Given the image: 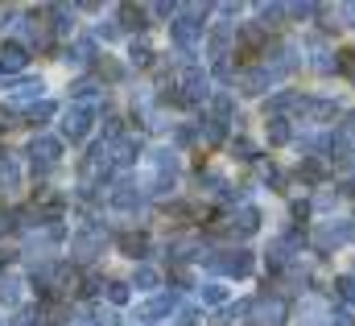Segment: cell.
Instances as JSON below:
<instances>
[{"mask_svg": "<svg viewBox=\"0 0 355 326\" xmlns=\"http://www.w3.org/2000/svg\"><path fill=\"white\" fill-rule=\"evenodd\" d=\"M103 248V228H87L83 236H75V244H71V252L79 256V260H91L95 252Z\"/></svg>", "mask_w": 355, "mask_h": 326, "instance_id": "obj_11", "label": "cell"}, {"mask_svg": "<svg viewBox=\"0 0 355 326\" xmlns=\"http://www.w3.org/2000/svg\"><path fill=\"white\" fill-rule=\"evenodd\" d=\"M0 186L4 190H17L21 186V165H17V157H4L0 162Z\"/></svg>", "mask_w": 355, "mask_h": 326, "instance_id": "obj_16", "label": "cell"}, {"mask_svg": "<svg viewBox=\"0 0 355 326\" xmlns=\"http://www.w3.org/2000/svg\"><path fill=\"white\" fill-rule=\"evenodd\" d=\"M25 37H29V46H46V42H50V37H46V25H42L37 17L25 21Z\"/></svg>", "mask_w": 355, "mask_h": 326, "instance_id": "obj_22", "label": "cell"}, {"mask_svg": "<svg viewBox=\"0 0 355 326\" xmlns=\"http://www.w3.org/2000/svg\"><path fill=\"white\" fill-rule=\"evenodd\" d=\"M289 137H293L289 132V120L285 116H272L268 120V145H289Z\"/></svg>", "mask_w": 355, "mask_h": 326, "instance_id": "obj_17", "label": "cell"}, {"mask_svg": "<svg viewBox=\"0 0 355 326\" xmlns=\"http://www.w3.org/2000/svg\"><path fill=\"white\" fill-rule=\"evenodd\" d=\"M12 120H17V112L12 108H0V128H12Z\"/></svg>", "mask_w": 355, "mask_h": 326, "instance_id": "obj_41", "label": "cell"}, {"mask_svg": "<svg viewBox=\"0 0 355 326\" xmlns=\"http://www.w3.org/2000/svg\"><path fill=\"white\" fill-rule=\"evenodd\" d=\"M347 240H355V228L347 223V219H331V223H322V228H318L314 248H318V252H331V248L347 244Z\"/></svg>", "mask_w": 355, "mask_h": 326, "instance_id": "obj_5", "label": "cell"}, {"mask_svg": "<svg viewBox=\"0 0 355 326\" xmlns=\"http://www.w3.org/2000/svg\"><path fill=\"white\" fill-rule=\"evenodd\" d=\"M91 108H83V103H75V108H67V120H62V137L71 141V145H79L83 137L91 132Z\"/></svg>", "mask_w": 355, "mask_h": 326, "instance_id": "obj_6", "label": "cell"}, {"mask_svg": "<svg viewBox=\"0 0 355 326\" xmlns=\"http://www.w3.org/2000/svg\"><path fill=\"white\" fill-rule=\"evenodd\" d=\"M99 37H107V42L120 37V21H103V25H99Z\"/></svg>", "mask_w": 355, "mask_h": 326, "instance_id": "obj_36", "label": "cell"}, {"mask_svg": "<svg viewBox=\"0 0 355 326\" xmlns=\"http://www.w3.org/2000/svg\"><path fill=\"white\" fill-rule=\"evenodd\" d=\"M137 157H141V141H137V137H124V141L112 145V165L124 169V165H132Z\"/></svg>", "mask_w": 355, "mask_h": 326, "instance_id": "obj_12", "label": "cell"}, {"mask_svg": "<svg viewBox=\"0 0 355 326\" xmlns=\"http://www.w3.org/2000/svg\"><path fill=\"white\" fill-rule=\"evenodd\" d=\"M297 173H302L306 182H318V178L327 173V165H322V157H302V165H297Z\"/></svg>", "mask_w": 355, "mask_h": 326, "instance_id": "obj_20", "label": "cell"}, {"mask_svg": "<svg viewBox=\"0 0 355 326\" xmlns=\"http://www.w3.org/2000/svg\"><path fill=\"white\" fill-rule=\"evenodd\" d=\"M178 178V153L174 149H157L153 153V190L149 194H170Z\"/></svg>", "mask_w": 355, "mask_h": 326, "instance_id": "obj_4", "label": "cell"}, {"mask_svg": "<svg viewBox=\"0 0 355 326\" xmlns=\"http://www.w3.org/2000/svg\"><path fill=\"white\" fill-rule=\"evenodd\" d=\"M352 228H355V219H352Z\"/></svg>", "mask_w": 355, "mask_h": 326, "instance_id": "obj_43", "label": "cell"}, {"mask_svg": "<svg viewBox=\"0 0 355 326\" xmlns=\"http://www.w3.org/2000/svg\"><path fill=\"white\" fill-rule=\"evenodd\" d=\"M285 314H289V306H285V298H277V293H265V298H252V326H285Z\"/></svg>", "mask_w": 355, "mask_h": 326, "instance_id": "obj_3", "label": "cell"}, {"mask_svg": "<svg viewBox=\"0 0 355 326\" xmlns=\"http://www.w3.org/2000/svg\"><path fill=\"white\" fill-rule=\"evenodd\" d=\"M25 62H29V50H25L21 42H0V71L21 75V71H25Z\"/></svg>", "mask_w": 355, "mask_h": 326, "instance_id": "obj_9", "label": "cell"}, {"mask_svg": "<svg viewBox=\"0 0 355 326\" xmlns=\"http://www.w3.org/2000/svg\"><path fill=\"white\" fill-rule=\"evenodd\" d=\"M120 248H124L128 256H145V248H149V240H145L141 232H128V236H120Z\"/></svg>", "mask_w": 355, "mask_h": 326, "instance_id": "obj_21", "label": "cell"}, {"mask_svg": "<svg viewBox=\"0 0 355 326\" xmlns=\"http://www.w3.org/2000/svg\"><path fill=\"white\" fill-rule=\"evenodd\" d=\"M71 95H75V99H79V103L87 108V99H95V95H99V83H91V79L75 83V87H71Z\"/></svg>", "mask_w": 355, "mask_h": 326, "instance_id": "obj_25", "label": "cell"}, {"mask_svg": "<svg viewBox=\"0 0 355 326\" xmlns=\"http://www.w3.org/2000/svg\"><path fill=\"white\" fill-rule=\"evenodd\" d=\"M261 228V211L257 207H240L236 219H232V236H252Z\"/></svg>", "mask_w": 355, "mask_h": 326, "instance_id": "obj_13", "label": "cell"}, {"mask_svg": "<svg viewBox=\"0 0 355 326\" xmlns=\"http://www.w3.org/2000/svg\"><path fill=\"white\" fill-rule=\"evenodd\" d=\"M91 58H95V42H91V37H79V42L67 50V62H75V67H87Z\"/></svg>", "mask_w": 355, "mask_h": 326, "instance_id": "obj_15", "label": "cell"}, {"mask_svg": "<svg viewBox=\"0 0 355 326\" xmlns=\"http://www.w3.org/2000/svg\"><path fill=\"white\" fill-rule=\"evenodd\" d=\"M50 116H54V103H33V108L25 112V120H29V124H37V120H50Z\"/></svg>", "mask_w": 355, "mask_h": 326, "instance_id": "obj_27", "label": "cell"}, {"mask_svg": "<svg viewBox=\"0 0 355 326\" xmlns=\"http://www.w3.org/2000/svg\"><path fill=\"white\" fill-rule=\"evenodd\" d=\"M314 310H318V306H314V302H306V318H302L297 326H331V323H322V318H318Z\"/></svg>", "mask_w": 355, "mask_h": 326, "instance_id": "obj_33", "label": "cell"}, {"mask_svg": "<svg viewBox=\"0 0 355 326\" xmlns=\"http://www.w3.org/2000/svg\"><path fill=\"white\" fill-rule=\"evenodd\" d=\"M103 289H107V298H112V306H124V302H128V285H124V281H107Z\"/></svg>", "mask_w": 355, "mask_h": 326, "instance_id": "obj_26", "label": "cell"}, {"mask_svg": "<svg viewBox=\"0 0 355 326\" xmlns=\"http://www.w3.org/2000/svg\"><path fill=\"white\" fill-rule=\"evenodd\" d=\"M157 281H162V277H157V268H149V264H141V268H137V277H132V285H137V289H157Z\"/></svg>", "mask_w": 355, "mask_h": 326, "instance_id": "obj_23", "label": "cell"}, {"mask_svg": "<svg viewBox=\"0 0 355 326\" xmlns=\"http://www.w3.org/2000/svg\"><path fill=\"white\" fill-rule=\"evenodd\" d=\"M8 91H12V99H17V103H21V99H33V95L42 91V79H17Z\"/></svg>", "mask_w": 355, "mask_h": 326, "instance_id": "obj_19", "label": "cell"}, {"mask_svg": "<svg viewBox=\"0 0 355 326\" xmlns=\"http://www.w3.org/2000/svg\"><path fill=\"white\" fill-rule=\"evenodd\" d=\"M257 12H261V17H265V21H277V17H285V12H289V8H285V4H261V8H257Z\"/></svg>", "mask_w": 355, "mask_h": 326, "instance_id": "obj_32", "label": "cell"}, {"mask_svg": "<svg viewBox=\"0 0 355 326\" xmlns=\"http://www.w3.org/2000/svg\"><path fill=\"white\" fill-rule=\"evenodd\" d=\"M302 112H306L310 120H331V116L339 112V103H335V99H302Z\"/></svg>", "mask_w": 355, "mask_h": 326, "instance_id": "obj_14", "label": "cell"}, {"mask_svg": "<svg viewBox=\"0 0 355 326\" xmlns=\"http://www.w3.org/2000/svg\"><path fill=\"white\" fill-rule=\"evenodd\" d=\"M198 260H207V268H215V273H223V277H248L252 273V252L248 248H232V252H202Z\"/></svg>", "mask_w": 355, "mask_h": 326, "instance_id": "obj_2", "label": "cell"}, {"mask_svg": "<svg viewBox=\"0 0 355 326\" xmlns=\"http://www.w3.org/2000/svg\"><path fill=\"white\" fill-rule=\"evenodd\" d=\"M141 203H145V190L132 186V182H120V186L112 190V207H120V211H137Z\"/></svg>", "mask_w": 355, "mask_h": 326, "instance_id": "obj_10", "label": "cell"}, {"mask_svg": "<svg viewBox=\"0 0 355 326\" xmlns=\"http://www.w3.org/2000/svg\"><path fill=\"white\" fill-rule=\"evenodd\" d=\"M227 298V289L219 285V281H211V285H202V293H198V302H207V306H219Z\"/></svg>", "mask_w": 355, "mask_h": 326, "instance_id": "obj_24", "label": "cell"}, {"mask_svg": "<svg viewBox=\"0 0 355 326\" xmlns=\"http://www.w3.org/2000/svg\"><path fill=\"white\" fill-rule=\"evenodd\" d=\"M198 132H202V141H207V145H219V141L227 137V120H215V116H211Z\"/></svg>", "mask_w": 355, "mask_h": 326, "instance_id": "obj_18", "label": "cell"}, {"mask_svg": "<svg viewBox=\"0 0 355 326\" xmlns=\"http://www.w3.org/2000/svg\"><path fill=\"white\" fill-rule=\"evenodd\" d=\"M178 306V293L170 289V293H157L153 302H145L141 310H137V323H153V318H170V310Z\"/></svg>", "mask_w": 355, "mask_h": 326, "instance_id": "obj_8", "label": "cell"}, {"mask_svg": "<svg viewBox=\"0 0 355 326\" xmlns=\"http://www.w3.org/2000/svg\"><path fill=\"white\" fill-rule=\"evenodd\" d=\"M347 194H355V182H352V190H347Z\"/></svg>", "mask_w": 355, "mask_h": 326, "instance_id": "obj_42", "label": "cell"}, {"mask_svg": "<svg viewBox=\"0 0 355 326\" xmlns=\"http://www.w3.org/2000/svg\"><path fill=\"white\" fill-rule=\"evenodd\" d=\"M339 132H343V137H347V141L355 145V112H347V120L339 124Z\"/></svg>", "mask_w": 355, "mask_h": 326, "instance_id": "obj_37", "label": "cell"}, {"mask_svg": "<svg viewBox=\"0 0 355 326\" xmlns=\"http://www.w3.org/2000/svg\"><path fill=\"white\" fill-rule=\"evenodd\" d=\"M95 326H116V314L112 310H95Z\"/></svg>", "mask_w": 355, "mask_h": 326, "instance_id": "obj_39", "label": "cell"}, {"mask_svg": "<svg viewBox=\"0 0 355 326\" xmlns=\"http://www.w3.org/2000/svg\"><path fill=\"white\" fill-rule=\"evenodd\" d=\"M339 71L343 75H355V54H339Z\"/></svg>", "mask_w": 355, "mask_h": 326, "instance_id": "obj_38", "label": "cell"}, {"mask_svg": "<svg viewBox=\"0 0 355 326\" xmlns=\"http://www.w3.org/2000/svg\"><path fill=\"white\" fill-rule=\"evenodd\" d=\"M17 293H21V281H17V277H4V281H0V298L12 306V302H17Z\"/></svg>", "mask_w": 355, "mask_h": 326, "instance_id": "obj_28", "label": "cell"}, {"mask_svg": "<svg viewBox=\"0 0 355 326\" xmlns=\"http://www.w3.org/2000/svg\"><path fill=\"white\" fill-rule=\"evenodd\" d=\"M120 12H124V21H128L132 29H145V8H132V4H124Z\"/></svg>", "mask_w": 355, "mask_h": 326, "instance_id": "obj_30", "label": "cell"}, {"mask_svg": "<svg viewBox=\"0 0 355 326\" xmlns=\"http://www.w3.org/2000/svg\"><path fill=\"white\" fill-rule=\"evenodd\" d=\"M29 157H33V169H50V165L62 157V141H54V137H33Z\"/></svg>", "mask_w": 355, "mask_h": 326, "instance_id": "obj_7", "label": "cell"}, {"mask_svg": "<svg viewBox=\"0 0 355 326\" xmlns=\"http://www.w3.org/2000/svg\"><path fill=\"white\" fill-rule=\"evenodd\" d=\"M132 62H137V67L153 62V50H149V42H132Z\"/></svg>", "mask_w": 355, "mask_h": 326, "instance_id": "obj_31", "label": "cell"}, {"mask_svg": "<svg viewBox=\"0 0 355 326\" xmlns=\"http://www.w3.org/2000/svg\"><path fill=\"white\" fill-rule=\"evenodd\" d=\"M335 289H339V298H343L347 306H355V277H339Z\"/></svg>", "mask_w": 355, "mask_h": 326, "instance_id": "obj_29", "label": "cell"}, {"mask_svg": "<svg viewBox=\"0 0 355 326\" xmlns=\"http://www.w3.org/2000/svg\"><path fill=\"white\" fill-rule=\"evenodd\" d=\"M327 323H331V326H352V314H347V310H331V314H327Z\"/></svg>", "mask_w": 355, "mask_h": 326, "instance_id": "obj_35", "label": "cell"}, {"mask_svg": "<svg viewBox=\"0 0 355 326\" xmlns=\"http://www.w3.org/2000/svg\"><path fill=\"white\" fill-rule=\"evenodd\" d=\"M194 318H198V310H194V306H186V310H178L174 326H194Z\"/></svg>", "mask_w": 355, "mask_h": 326, "instance_id": "obj_34", "label": "cell"}, {"mask_svg": "<svg viewBox=\"0 0 355 326\" xmlns=\"http://www.w3.org/2000/svg\"><path fill=\"white\" fill-rule=\"evenodd\" d=\"M236 153H244V157H248V162H252V157H257V149H252V145H248V141H244V137H240V141H236Z\"/></svg>", "mask_w": 355, "mask_h": 326, "instance_id": "obj_40", "label": "cell"}, {"mask_svg": "<svg viewBox=\"0 0 355 326\" xmlns=\"http://www.w3.org/2000/svg\"><path fill=\"white\" fill-rule=\"evenodd\" d=\"M202 17H207V4H182V17H174L170 33L182 54H194V42L202 37Z\"/></svg>", "mask_w": 355, "mask_h": 326, "instance_id": "obj_1", "label": "cell"}]
</instances>
